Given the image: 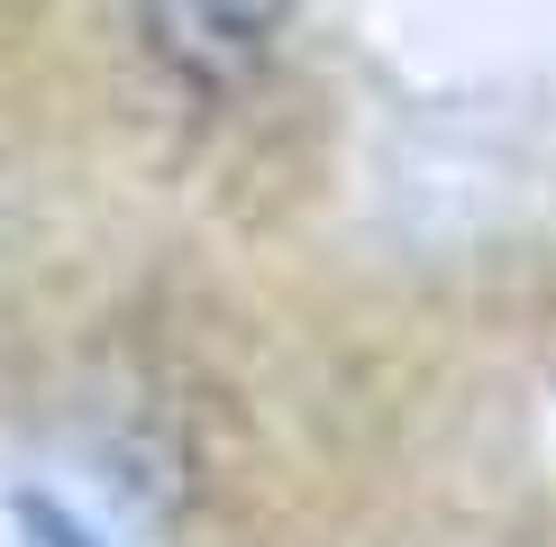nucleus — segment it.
<instances>
[{"mask_svg": "<svg viewBox=\"0 0 556 547\" xmlns=\"http://www.w3.org/2000/svg\"><path fill=\"white\" fill-rule=\"evenodd\" d=\"M119 10H128V37L147 55V74L174 101L228 110L274 74L292 0H119Z\"/></svg>", "mask_w": 556, "mask_h": 547, "instance_id": "1", "label": "nucleus"}, {"mask_svg": "<svg viewBox=\"0 0 556 547\" xmlns=\"http://www.w3.org/2000/svg\"><path fill=\"white\" fill-rule=\"evenodd\" d=\"M10 520H18V547H101V538H91V520L64 511L55 493H18Z\"/></svg>", "mask_w": 556, "mask_h": 547, "instance_id": "2", "label": "nucleus"}]
</instances>
